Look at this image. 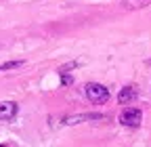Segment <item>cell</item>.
<instances>
[{"mask_svg": "<svg viewBox=\"0 0 151 147\" xmlns=\"http://www.w3.org/2000/svg\"><path fill=\"white\" fill-rule=\"evenodd\" d=\"M84 93H86V99H88L90 103H94V105H103V103L109 101V90H107V86L97 84V82L86 84V86H84Z\"/></svg>", "mask_w": 151, "mask_h": 147, "instance_id": "1", "label": "cell"}, {"mask_svg": "<svg viewBox=\"0 0 151 147\" xmlns=\"http://www.w3.org/2000/svg\"><path fill=\"white\" fill-rule=\"evenodd\" d=\"M143 122V112L137 107H126L122 109V114H120V124L122 126H128V128H137L141 126Z\"/></svg>", "mask_w": 151, "mask_h": 147, "instance_id": "2", "label": "cell"}, {"mask_svg": "<svg viewBox=\"0 0 151 147\" xmlns=\"http://www.w3.org/2000/svg\"><path fill=\"white\" fill-rule=\"evenodd\" d=\"M19 107L13 101H0V122H9L17 116Z\"/></svg>", "mask_w": 151, "mask_h": 147, "instance_id": "3", "label": "cell"}, {"mask_svg": "<svg viewBox=\"0 0 151 147\" xmlns=\"http://www.w3.org/2000/svg\"><path fill=\"white\" fill-rule=\"evenodd\" d=\"M137 97H139L137 86H124V88L120 90V95H118V103L128 105V103H132V101H137Z\"/></svg>", "mask_w": 151, "mask_h": 147, "instance_id": "4", "label": "cell"}, {"mask_svg": "<svg viewBox=\"0 0 151 147\" xmlns=\"http://www.w3.org/2000/svg\"><path fill=\"white\" fill-rule=\"evenodd\" d=\"M86 120H105L103 114H80V116H69L63 120V124H80V122H86Z\"/></svg>", "mask_w": 151, "mask_h": 147, "instance_id": "5", "label": "cell"}, {"mask_svg": "<svg viewBox=\"0 0 151 147\" xmlns=\"http://www.w3.org/2000/svg\"><path fill=\"white\" fill-rule=\"evenodd\" d=\"M147 4H151V0H122V6H124L126 11L143 9V6H147Z\"/></svg>", "mask_w": 151, "mask_h": 147, "instance_id": "6", "label": "cell"}, {"mask_svg": "<svg viewBox=\"0 0 151 147\" xmlns=\"http://www.w3.org/2000/svg\"><path fill=\"white\" fill-rule=\"evenodd\" d=\"M21 65H23V61H6V63H2V65H0V71L17 69V67H21Z\"/></svg>", "mask_w": 151, "mask_h": 147, "instance_id": "7", "label": "cell"}, {"mask_svg": "<svg viewBox=\"0 0 151 147\" xmlns=\"http://www.w3.org/2000/svg\"><path fill=\"white\" fill-rule=\"evenodd\" d=\"M61 82H63V86H69V84L73 82V78L67 76V71H61Z\"/></svg>", "mask_w": 151, "mask_h": 147, "instance_id": "8", "label": "cell"}]
</instances>
